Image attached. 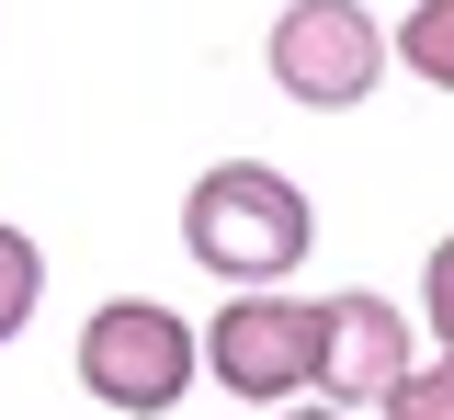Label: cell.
Instances as JSON below:
<instances>
[{"instance_id": "cell-5", "label": "cell", "mask_w": 454, "mask_h": 420, "mask_svg": "<svg viewBox=\"0 0 454 420\" xmlns=\"http://www.w3.org/2000/svg\"><path fill=\"white\" fill-rule=\"evenodd\" d=\"M420 363V318L387 296H318V398H340V409L375 420V398H387L397 375Z\"/></svg>"}, {"instance_id": "cell-3", "label": "cell", "mask_w": 454, "mask_h": 420, "mask_svg": "<svg viewBox=\"0 0 454 420\" xmlns=\"http://www.w3.org/2000/svg\"><path fill=\"white\" fill-rule=\"evenodd\" d=\"M193 353L239 409H284L318 398V296L295 284H227L216 318H193Z\"/></svg>"}, {"instance_id": "cell-10", "label": "cell", "mask_w": 454, "mask_h": 420, "mask_svg": "<svg viewBox=\"0 0 454 420\" xmlns=\"http://www.w3.org/2000/svg\"><path fill=\"white\" fill-rule=\"evenodd\" d=\"M273 420H364V409H340V398H284Z\"/></svg>"}, {"instance_id": "cell-4", "label": "cell", "mask_w": 454, "mask_h": 420, "mask_svg": "<svg viewBox=\"0 0 454 420\" xmlns=\"http://www.w3.org/2000/svg\"><path fill=\"white\" fill-rule=\"evenodd\" d=\"M262 68H273L284 103L352 114V103H375V80L397 68V46H387V23L364 0H284L273 35H262Z\"/></svg>"}, {"instance_id": "cell-8", "label": "cell", "mask_w": 454, "mask_h": 420, "mask_svg": "<svg viewBox=\"0 0 454 420\" xmlns=\"http://www.w3.org/2000/svg\"><path fill=\"white\" fill-rule=\"evenodd\" d=\"M375 420H454V353H420L387 398H375Z\"/></svg>"}, {"instance_id": "cell-1", "label": "cell", "mask_w": 454, "mask_h": 420, "mask_svg": "<svg viewBox=\"0 0 454 420\" xmlns=\"http://www.w3.org/2000/svg\"><path fill=\"white\" fill-rule=\"evenodd\" d=\"M182 250L216 284H295V261L318 250V205L273 159H216V171H193V193H182Z\"/></svg>"}, {"instance_id": "cell-9", "label": "cell", "mask_w": 454, "mask_h": 420, "mask_svg": "<svg viewBox=\"0 0 454 420\" xmlns=\"http://www.w3.org/2000/svg\"><path fill=\"white\" fill-rule=\"evenodd\" d=\"M420 330L454 353V239H432V261H420Z\"/></svg>"}, {"instance_id": "cell-7", "label": "cell", "mask_w": 454, "mask_h": 420, "mask_svg": "<svg viewBox=\"0 0 454 420\" xmlns=\"http://www.w3.org/2000/svg\"><path fill=\"white\" fill-rule=\"evenodd\" d=\"M387 46H397V68H409V80L454 91V0H409V23H397Z\"/></svg>"}, {"instance_id": "cell-6", "label": "cell", "mask_w": 454, "mask_h": 420, "mask_svg": "<svg viewBox=\"0 0 454 420\" xmlns=\"http://www.w3.org/2000/svg\"><path fill=\"white\" fill-rule=\"evenodd\" d=\"M35 307H46V250H35L12 216H0V353L35 330Z\"/></svg>"}, {"instance_id": "cell-2", "label": "cell", "mask_w": 454, "mask_h": 420, "mask_svg": "<svg viewBox=\"0 0 454 420\" xmlns=\"http://www.w3.org/2000/svg\"><path fill=\"white\" fill-rule=\"evenodd\" d=\"M193 375H205V353H193V318L160 296H103L91 318H80V398L114 420H170L182 398H193Z\"/></svg>"}]
</instances>
